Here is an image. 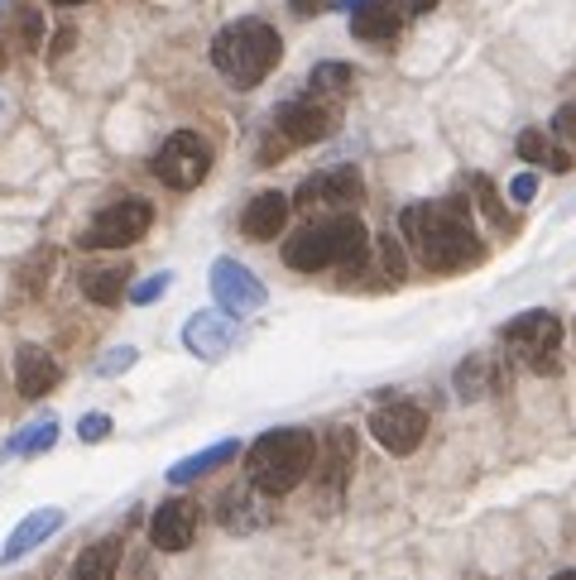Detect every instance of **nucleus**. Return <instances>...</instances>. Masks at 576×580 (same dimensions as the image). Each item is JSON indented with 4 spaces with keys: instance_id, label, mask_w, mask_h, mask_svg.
Returning a JSON list of instances; mask_svg holds the SVG:
<instances>
[{
    "instance_id": "obj_1",
    "label": "nucleus",
    "mask_w": 576,
    "mask_h": 580,
    "mask_svg": "<svg viewBox=\"0 0 576 580\" xmlns=\"http://www.w3.org/2000/svg\"><path fill=\"white\" fill-rule=\"evenodd\" d=\"M399 230L413 245V255L423 259L432 273H461L471 265H481L485 245L471 230V211L466 201H413L399 211Z\"/></svg>"
},
{
    "instance_id": "obj_2",
    "label": "nucleus",
    "mask_w": 576,
    "mask_h": 580,
    "mask_svg": "<svg viewBox=\"0 0 576 580\" xmlns=\"http://www.w3.org/2000/svg\"><path fill=\"white\" fill-rule=\"evenodd\" d=\"M370 250V230L356 211L322 216V221L302 226L298 236H288L284 245V265L298 273H322V269H351Z\"/></svg>"
},
{
    "instance_id": "obj_3",
    "label": "nucleus",
    "mask_w": 576,
    "mask_h": 580,
    "mask_svg": "<svg viewBox=\"0 0 576 580\" xmlns=\"http://www.w3.org/2000/svg\"><path fill=\"white\" fill-rule=\"evenodd\" d=\"M279 58H284V39L269 20H236L212 39V68L222 72L236 92L259 86L279 68Z\"/></svg>"
},
{
    "instance_id": "obj_4",
    "label": "nucleus",
    "mask_w": 576,
    "mask_h": 580,
    "mask_svg": "<svg viewBox=\"0 0 576 580\" xmlns=\"http://www.w3.org/2000/svg\"><path fill=\"white\" fill-rule=\"evenodd\" d=\"M317 466V437L302 427H274L245 452V470L259 495H294Z\"/></svg>"
},
{
    "instance_id": "obj_5",
    "label": "nucleus",
    "mask_w": 576,
    "mask_h": 580,
    "mask_svg": "<svg viewBox=\"0 0 576 580\" xmlns=\"http://www.w3.org/2000/svg\"><path fill=\"white\" fill-rule=\"evenodd\" d=\"M331 130H337V111L327 106L322 96H298V101H284L274 111V130H269V144H265V164L269 158H284L288 149H308V144H322Z\"/></svg>"
},
{
    "instance_id": "obj_6",
    "label": "nucleus",
    "mask_w": 576,
    "mask_h": 580,
    "mask_svg": "<svg viewBox=\"0 0 576 580\" xmlns=\"http://www.w3.org/2000/svg\"><path fill=\"white\" fill-rule=\"evenodd\" d=\"M500 341L510 345L533 374H557L562 370V322L553 312H543V308L518 312L514 322H504Z\"/></svg>"
},
{
    "instance_id": "obj_7",
    "label": "nucleus",
    "mask_w": 576,
    "mask_h": 580,
    "mask_svg": "<svg viewBox=\"0 0 576 580\" xmlns=\"http://www.w3.org/2000/svg\"><path fill=\"white\" fill-rule=\"evenodd\" d=\"M154 178L173 187V193H193V187L207 183L212 173V144L197 135V130H173V135L158 144L154 154Z\"/></svg>"
},
{
    "instance_id": "obj_8",
    "label": "nucleus",
    "mask_w": 576,
    "mask_h": 580,
    "mask_svg": "<svg viewBox=\"0 0 576 580\" xmlns=\"http://www.w3.org/2000/svg\"><path fill=\"white\" fill-rule=\"evenodd\" d=\"M150 226H154V207H150V201H144V197H125V201L101 207L92 221L78 230V245H82V250H125V245H135Z\"/></svg>"
},
{
    "instance_id": "obj_9",
    "label": "nucleus",
    "mask_w": 576,
    "mask_h": 580,
    "mask_svg": "<svg viewBox=\"0 0 576 580\" xmlns=\"http://www.w3.org/2000/svg\"><path fill=\"white\" fill-rule=\"evenodd\" d=\"M360 201H366V178H360V168H351V164L312 173V178L294 193V207L298 211H331V216H341V211H356Z\"/></svg>"
},
{
    "instance_id": "obj_10",
    "label": "nucleus",
    "mask_w": 576,
    "mask_h": 580,
    "mask_svg": "<svg viewBox=\"0 0 576 580\" xmlns=\"http://www.w3.org/2000/svg\"><path fill=\"white\" fill-rule=\"evenodd\" d=\"M370 437L384 446L389 456H413L418 446L428 437V413L418 408V403H380V408L370 413Z\"/></svg>"
},
{
    "instance_id": "obj_11",
    "label": "nucleus",
    "mask_w": 576,
    "mask_h": 580,
    "mask_svg": "<svg viewBox=\"0 0 576 580\" xmlns=\"http://www.w3.org/2000/svg\"><path fill=\"white\" fill-rule=\"evenodd\" d=\"M207 283H212V298H216V308L230 312V317H245V312H259L265 308V298H269V288L255 279V269H245L240 259H230L222 255L212 265L207 273Z\"/></svg>"
},
{
    "instance_id": "obj_12",
    "label": "nucleus",
    "mask_w": 576,
    "mask_h": 580,
    "mask_svg": "<svg viewBox=\"0 0 576 580\" xmlns=\"http://www.w3.org/2000/svg\"><path fill=\"white\" fill-rule=\"evenodd\" d=\"M230 345H236V317L222 312V308H202L183 322V351L207 360V365L226 360Z\"/></svg>"
},
{
    "instance_id": "obj_13",
    "label": "nucleus",
    "mask_w": 576,
    "mask_h": 580,
    "mask_svg": "<svg viewBox=\"0 0 576 580\" xmlns=\"http://www.w3.org/2000/svg\"><path fill=\"white\" fill-rule=\"evenodd\" d=\"M197 514L193 499H164L150 514V542L158 552H187V542L197 538Z\"/></svg>"
},
{
    "instance_id": "obj_14",
    "label": "nucleus",
    "mask_w": 576,
    "mask_h": 580,
    "mask_svg": "<svg viewBox=\"0 0 576 580\" xmlns=\"http://www.w3.org/2000/svg\"><path fill=\"white\" fill-rule=\"evenodd\" d=\"M68 528V514L58 509V504H49V509H34L24 514L20 524H14V532L6 538V547H0V567H14V561H24L34 547H43L49 538H58V532Z\"/></svg>"
},
{
    "instance_id": "obj_15",
    "label": "nucleus",
    "mask_w": 576,
    "mask_h": 580,
    "mask_svg": "<svg viewBox=\"0 0 576 580\" xmlns=\"http://www.w3.org/2000/svg\"><path fill=\"white\" fill-rule=\"evenodd\" d=\"M58 380H63V370H58V360L49 351H39V345H20L14 351V389L24 398H49Z\"/></svg>"
},
{
    "instance_id": "obj_16",
    "label": "nucleus",
    "mask_w": 576,
    "mask_h": 580,
    "mask_svg": "<svg viewBox=\"0 0 576 580\" xmlns=\"http://www.w3.org/2000/svg\"><path fill=\"white\" fill-rule=\"evenodd\" d=\"M288 211H294V197H284V193H259V197H250V207L240 211V230H245L250 240H274V236H284Z\"/></svg>"
},
{
    "instance_id": "obj_17",
    "label": "nucleus",
    "mask_w": 576,
    "mask_h": 580,
    "mask_svg": "<svg viewBox=\"0 0 576 580\" xmlns=\"http://www.w3.org/2000/svg\"><path fill=\"white\" fill-rule=\"evenodd\" d=\"M236 456H240V442H236V437H226V442H216V446H207V452H193V456L173 460L164 480L183 489V485H193V480H202V475H212V470H222V466H230V460H236Z\"/></svg>"
},
{
    "instance_id": "obj_18",
    "label": "nucleus",
    "mask_w": 576,
    "mask_h": 580,
    "mask_svg": "<svg viewBox=\"0 0 576 580\" xmlns=\"http://www.w3.org/2000/svg\"><path fill=\"white\" fill-rule=\"evenodd\" d=\"M403 29V6L399 0H370L366 10L351 14V34L360 43H389Z\"/></svg>"
},
{
    "instance_id": "obj_19",
    "label": "nucleus",
    "mask_w": 576,
    "mask_h": 580,
    "mask_svg": "<svg viewBox=\"0 0 576 580\" xmlns=\"http://www.w3.org/2000/svg\"><path fill=\"white\" fill-rule=\"evenodd\" d=\"M53 442H58V417H53V413H43V417H34V423H24L6 446H0V460H29V456H43V452H53Z\"/></svg>"
},
{
    "instance_id": "obj_20",
    "label": "nucleus",
    "mask_w": 576,
    "mask_h": 580,
    "mask_svg": "<svg viewBox=\"0 0 576 580\" xmlns=\"http://www.w3.org/2000/svg\"><path fill=\"white\" fill-rule=\"evenodd\" d=\"M115 571H121V538H101L78 552L68 580H115Z\"/></svg>"
},
{
    "instance_id": "obj_21",
    "label": "nucleus",
    "mask_w": 576,
    "mask_h": 580,
    "mask_svg": "<svg viewBox=\"0 0 576 580\" xmlns=\"http://www.w3.org/2000/svg\"><path fill=\"white\" fill-rule=\"evenodd\" d=\"M514 149L524 164H543V168H553V173H567L576 164V154L572 149H557L553 139L543 135V130H518V139H514Z\"/></svg>"
},
{
    "instance_id": "obj_22",
    "label": "nucleus",
    "mask_w": 576,
    "mask_h": 580,
    "mask_svg": "<svg viewBox=\"0 0 576 580\" xmlns=\"http://www.w3.org/2000/svg\"><path fill=\"white\" fill-rule=\"evenodd\" d=\"M259 489H230V495L222 499V528L230 532H255V528H265V514H259V504H255Z\"/></svg>"
},
{
    "instance_id": "obj_23",
    "label": "nucleus",
    "mask_w": 576,
    "mask_h": 580,
    "mask_svg": "<svg viewBox=\"0 0 576 580\" xmlns=\"http://www.w3.org/2000/svg\"><path fill=\"white\" fill-rule=\"evenodd\" d=\"M78 283H82V298H92L96 308H115L121 298H130L125 269H86Z\"/></svg>"
},
{
    "instance_id": "obj_24",
    "label": "nucleus",
    "mask_w": 576,
    "mask_h": 580,
    "mask_svg": "<svg viewBox=\"0 0 576 580\" xmlns=\"http://www.w3.org/2000/svg\"><path fill=\"white\" fill-rule=\"evenodd\" d=\"M356 86V72H351V63H317L312 68V77H308V92L312 96H322V101H337V96H346Z\"/></svg>"
},
{
    "instance_id": "obj_25",
    "label": "nucleus",
    "mask_w": 576,
    "mask_h": 580,
    "mask_svg": "<svg viewBox=\"0 0 576 580\" xmlns=\"http://www.w3.org/2000/svg\"><path fill=\"white\" fill-rule=\"evenodd\" d=\"M490 384H495V365H490L485 355H466V360H461V370H456V394L461 398H466V403L485 398Z\"/></svg>"
},
{
    "instance_id": "obj_26",
    "label": "nucleus",
    "mask_w": 576,
    "mask_h": 580,
    "mask_svg": "<svg viewBox=\"0 0 576 580\" xmlns=\"http://www.w3.org/2000/svg\"><path fill=\"white\" fill-rule=\"evenodd\" d=\"M168 283H173V273L158 269V273H150V279H140L135 288H130V302H135V308H150V302H158L168 293Z\"/></svg>"
},
{
    "instance_id": "obj_27",
    "label": "nucleus",
    "mask_w": 576,
    "mask_h": 580,
    "mask_svg": "<svg viewBox=\"0 0 576 580\" xmlns=\"http://www.w3.org/2000/svg\"><path fill=\"white\" fill-rule=\"evenodd\" d=\"M374 255H380V273L389 283H403V245L399 240H374Z\"/></svg>"
},
{
    "instance_id": "obj_28",
    "label": "nucleus",
    "mask_w": 576,
    "mask_h": 580,
    "mask_svg": "<svg viewBox=\"0 0 576 580\" xmlns=\"http://www.w3.org/2000/svg\"><path fill=\"white\" fill-rule=\"evenodd\" d=\"M135 360H140V351H135V345H111V351L101 355L96 374H101V380H115V374H125L130 365H135Z\"/></svg>"
},
{
    "instance_id": "obj_29",
    "label": "nucleus",
    "mask_w": 576,
    "mask_h": 580,
    "mask_svg": "<svg viewBox=\"0 0 576 580\" xmlns=\"http://www.w3.org/2000/svg\"><path fill=\"white\" fill-rule=\"evenodd\" d=\"M43 34H49L43 14H39V10H20V43H24L29 53H39V49H43Z\"/></svg>"
},
{
    "instance_id": "obj_30",
    "label": "nucleus",
    "mask_w": 576,
    "mask_h": 580,
    "mask_svg": "<svg viewBox=\"0 0 576 580\" xmlns=\"http://www.w3.org/2000/svg\"><path fill=\"white\" fill-rule=\"evenodd\" d=\"M553 135L562 139V149H572V154H576V101L557 106V115H553Z\"/></svg>"
},
{
    "instance_id": "obj_31",
    "label": "nucleus",
    "mask_w": 576,
    "mask_h": 580,
    "mask_svg": "<svg viewBox=\"0 0 576 580\" xmlns=\"http://www.w3.org/2000/svg\"><path fill=\"white\" fill-rule=\"evenodd\" d=\"M78 437H82L86 446L106 442V437H111V417H106V413H86V417H78Z\"/></svg>"
},
{
    "instance_id": "obj_32",
    "label": "nucleus",
    "mask_w": 576,
    "mask_h": 580,
    "mask_svg": "<svg viewBox=\"0 0 576 580\" xmlns=\"http://www.w3.org/2000/svg\"><path fill=\"white\" fill-rule=\"evenodd\" d=\"M471 187H475V197H481V211L490 216L495 226H510V216L500 211V197H495V187H490V178H471Z\"/></svg>"
},
{
    "instance_id": "obj_33",
    "label": "nucleus",
    "mask_w": 576,
    "mask_h": 580,
    "mask_svg": "<svg viewBox=\"0 0 576 580\" xmlns=\"http://www.w3.org/2000/svg\"><path fill=\"white\" fill-rule=\"evenodd\" d=\"M510 197H514V207H528V201L538 197V173H518L510 183Z\"/></svg>"
},
{
    "instance_id": "obj_34",
    "label": "nucleus",
    "mask_w": 576,
    "mask_h": 580,
    "mask_svg": "<svg viewBox=\"0 0 576 580\" xmlns=\"http://www.w3.org/2000/svg\"><path fill=\"white\" fill-rule=\"evenodd\" d=\"M49 269H53V250H39L34 259H29V269H24V283H29V288H39V273L49 279Z\"/></svg>"
},
{
    "instance_id": "obj_35",
    "label": "nucleus",
    "mask_w": 576,
    "mask_h": 580,
    "mask_svg": "<svg viewBox=\"0 0 576 580\" xmlns=\"http://www.w3.org/2000/svg\"><path fill=\"white\" fill-rule=\"evenodd\" d=\"M327 6H331V0H288V10H294L298 20H312V14L327 10Z\"/></svg>"
},
{
    "instance_id": "obj_36",
    "label": "nucleus",
    "mask_w": 576,
    "mask_h": 580,
    "mask_svg": "<svg viewBox=\"0 0 576 580\" xmlns=\"http://www.w3.org/2000/svg\"><path fill=\"white\" fill-rule=\"evenodd\" d=\"M403 14H428V10H438V0H399Z\"/></svg>"
},
{
    "instance_id": "obj_37",
    "label": "nucleus",
    "mask_w": 576,
    "mask_h": 580,
    "mask_svg": "<svg viewBox=\"0 0 576 580\" xmlns=\"http://www.w3.org/2000/svg\"><path fill=\"white\" fill-rule=\"evenodd\" d=\"M331 6H337V10H346V14H356V10H366L370 0H331Z\"/></svg>"
},
{
    "instance_id": "obj_38",
    "label": "nucleus",
    "mask_w": 576,
    "mask_h": 580,
    "mask_svg": "<svg viewBox=\"0 0 576 580\" xmlns=\"http://www.w3.org/2000/svg\"><path fill=\"white\" fill-rule=\"evenodd\" d=\"M6 63H10V43H6V34H0V72H6Z\"/></svg>"
},
{
    "instance_id": "obj_39",
    "label": "nucleus",
    "mask_w": 576,
    "mask_h": 580,
    "mask_svg": "<svg viewBox=\"0 0 576 580\" xmlns=\"http://www.w3.org/2000/svg\"><path fill=\"white\" fill-rule=\"evenodd\" d=\"M6 121H10V96L0 92V125H6Z\"/></svg>"
},
{
    "instance_id": "obj_40",
    "label": "nucleus",
    "mask_w": 576,
    "mask_h": 580,
    "mask_svg": "<svg viewBox=\"0 0 576 580\" xmlns=\"http://www.w3.org/2000/svg\"><path fill=\"white\" fill-rule=\"evenodd\" d=\"M553 580H576V571H557V576H553Z\"/></svg>"
},
{
    "instance_id": "obj_41",
    "label": "nucleus",
    "mask_w": 576,
    "mask_h": 580,
    "mask_svg": "<svg viewBox=\"0 0 576 580\" xmlns=\"http://www.w3.org/2000/svg\"><path fill=\"white\" fill-rule=\"evenodd\" d=\"M53 6H82V0H53Z\"/></svg>"
}]
</instances>
